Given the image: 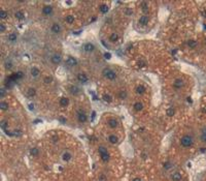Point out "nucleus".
Segmentation results:
<instances>
[{
    "mask_svg": "<svg viewBox=\"0 0 206 181\" xmlns=\"http://www.w3.org/2000/svg\"><path fill=\"white\" fill-rule=\"evenodd\" d=\"M108 126L110 127V128H117V127L118 126V122L117 119H109L108 120Z\"/></svg>",
    "mask_w": 206,
    "mask_h": 181,
    "instance_id": "obj_17",
    "label": "nucleus"
},
{
    "mask_svg": "<svg viewBox=\"0 0 206 181\" xmlns=\"http://www.w3.org/2000/svg\"><path fill=\"white\" fill-rule=\"evenodd\" d=\"M65 21H66L67 24H72L74 22V17L73 16H66L65 17Z\"/></svg>",
    "mask_w": 206,
    "mask_h": 181,
    "instance_id": "obj_33",
    "label": "nucleus"
},
{
    "mask_svg": "<svg viewBox=\"0 0 206 181\" xmlns=\"http://www.w3.org/2000/svg\"><path fill=\"white\" fill-rule=\"evenodd\" d=\"M17 39H18V35H17V33L12 32V33H9V34L7 35V40L10 41V42L17 41Z\"/></svg>",
    "mask_w": 206,
    "mask_h": 181,
    "instance_id": "obj_20",
    "label": "nucleus"
},
{
    "mask_svg": "<svg viewBox=\"0 0 206 181\" xmlns=\"http://www.w3.org/2000/svg\"><path fill=\"white\" fill-rule=\"evenodd\" d=\"M102 74L106 80H109V81H113V80H116L118 78L116 71H113L112 68H109V67L104 68V70L102 71Z\"/></svg>",
    "mask_w": 206,
    "mask_h": 181,
    "instance_id": "obj_1",
    "label": "nucleus"
},
{
    "mask_svg": "<svg viewBox=\"0 0 206 181\" xmlns=\"http://www.w3.org/2000/svg\"><path fill=\"white\" fill-rule=\"evenodd\" d=\"M163 167H164V169H165V170H169L170 168H172V167H173V164H172L170 162H166V163H164V166H163Z\"/></svg>",
    "mask_w": 206,
    "mask_h": 181,
    "instance_id": "obj_40",
    "label": "nucleus"
},
{
    "mask_svg": "<svg viewBox=\"0 0 206 181\" xmlns=\"http://www.w3.org/2000/svg\"><path fill=\"white\" fill-rule=\"evenodd\" d=\"M69 91H70V93L73 94V95H78L80 93V89L77 86H70L69 87Z\"/></svg>",
    "mask_w": 206,
    "mask_h": 181,
    "instance_id": "obj_18",
    "label": "nucleus"
},
{
    "mask_svg": "<svg viewBox=\"0 0 206 181\" xmlns=\"http://www.w3.org/2000/svg\"><path fill=\"white\" fill-rule=\"evenodd\" d=\"M39 73H40V71L36 66H33V67L30 68V76L32 78H37L39 76Z\"/></svg>",
    "mask_w": 206,
    "mask_h": 181,
    "instance_id": "obj_14",
    "label": "nucleus"
},
{
    "mask_svg": "<svg viewBox=\"0 0 206 181\" xmlns=\"http://www.w3.org/2000/svg\"><path fill=\"white\" fill-rule=\"evenodd\" d=\"M72 158V154L70 153V152H68V151H65V152H63V154H62V159L64 162H69L70 159Z\"/></svg>",
    "mask_w": 206,
    "mask_h": 181,
    "instance_id": "obj_16",
    "label": "nucleus"
},
{
    "mask_svg": "<svg viewBox=\"0 0 206 181\" xmlns=\"http://www.w3.org/2000/svg\"><path fill=\"white\" fill-rule=\"evenodd\" d=\"M202 16H203L204 18H206V9H203L202 10Z\"/></svg>",
    "mask_w": 206,
    "mask_h": 181,
    "instance_id": "obj_46",
    "label": "nucleus"
},
{
    "mask_svg": "<svg viewBox=\"0 0 206 181\" xmlns=\"http://www.w3.org/2000/svg\"><path fill=\"white\" fill-rule=\"evenodd\" d=\"M62 59H63V57H62L61 54H59V53H55V54H53L52 57H51V62L53 63L54 65H59L62 62Z\"/></svg>",
    "mask_w": 206,
    "mask_h": 181,
    "instance_id": "obj_4",
    "label": "nucleus"
},
{
    "mask_svg": "<svg viewBox=\"0 0 206 181\" xmlns=\"http://www.w3.org/2000/svg\"><path fill=\"white\" fill-rule=\"evenodd\" d=\"M118 95H120V98H121V99H126V98H127V91H125V90H122Z\"/></svg>",
    "mask_w": 206,
    "mask_h": 181,
    "instance_id": "obj_38",
    "label": "nucleus"
},
{
    "mask_svg": "<svg viewBox=\"0 0 206 181\" xmlns=\"http://www.w3.org/2000/svg\"><path fill=\"white\" fill-rule=\"evenodd\" d=\"M59 120H60L62 123H65V122H66V119H65V118H62V117H60V118H59Z\"/></svg>",
    "mask_w": 206,
    "mask_h": 181,
    "instance_id": "obj_45",
    "label": "nucleus"
},
{
    "mask_svg": "<svg viewBox=\"0 0 206 181\" xmlns=\"http://www.w3.org/2000/svg\"><path fill=\"white\" fill-rule=\"evenodd\" d=\"M140 6H141V9H142L143 13H147L148 12V3L147 2H141Z\"/></svg>",
    "mask_w": 206,
    "mask_h": 181,
    "instance_id": "obj_27",
    "label": "nucleus"
},
{
    "mask_svg": "<svg viewBox=\"0 0 206 181\" xmlns=\"http://www.w3.org/2000/svg\"><path fill=\"white\" fill-rule=\"evenodd\" d=\"M4 95H5V89L4 88H1V89H0V97L3 98Z\"/></svg>",
    "mask_w": 206,
    "mask_h": 181,
    "instance_id": "obj_42",
    "label": "nucleus"
},
{
    "mask_svg": "<svg viewBox=\"0 0 206 181\" xmlns=\"http://www.w3.org/2000/svg\"><path fill=\"white\" fill-rule=\"evenodd\" d=\"M76 79H77V81H78L79 83H82V84H87V83L89 82V77H88V74L85 73V72H79V73H77Z\"/></svg>",
    "mask_w": 206,
    "mask_h": 181,
    "instance_id": "obj_7",
    "label": "nucleus"
},
{
    "mask_svg": "<svg viewBox=\"0 0 206 181\" xmlns=\"http://www.w3.org/2000/svg\"><path fill=\"white\" fill-rule=\"evenodd\" d=\"M99 181H106V176H105V175L101 174L99 176Z\"/></svg>",
    "mask_w": 206,
    "mask_h": 181,
    "instance_id": "obj_43",
    "label": "nucleus"
},
{
    "mask_svg": "<svg viewBox=\"0 0 206 181\" xmlns=\"http://www.w3.org/2000/svg\"><path fill=\"white\" fill-rule=\"evenodd\" d=\"M134 181H140V179H138V178H136V179H135Z\"/></svg>",
    "mask_w": 206,
    "mask_h": 181,
    "instance_id": "obj_49",
    "label": "nucleus"
},
{
    "mask_svg": "<svg viewBox=\"0 0 206 181\" xmlns=\"http://www.w3.org/2000/svg\"><path fill=\"white\" fill-rule=\"evenodd\" d=\"M69 105V99L66 97H61L60 98V106L61 107H67Z\"/></svg>",
    "mask_w": 206,
    "mask_h": 181,
    "instance_id": "obj_23",
    "label": "nucleus"
},
{
    "mask_svg": "<svg viewBox=\"0 0 206 181\" xmlns=\"http://www.w3.org/2000/svg\"><path fill=\"white\" fill-rule=\"evenodd\" d=\"M170 179L172 181H181L182 180V176L179 172H174L170 175Z\"/></svg>",
    "mask_w": 206,
    "mask_h": 181,
    "instance_id": "obj_13",
    "label": "nucleus"
},
{
    "mask_svg": "<svg viewBox=\"0 0 206 181\" xmlns=\"http://www.w3.org/2000/svg\"><path fill=\"white\" fill-rule=\"evenodd\" d=\"M77 60H76V58H74L72 56H67L66 58V60H65V64H66L67 66L69 67H74V66H76L77 65Z\"/></svg>",
    "mask_w": 206,
    "mask_h": 181,
    "instance_id": "obj_5",
    "label": "nucleus"
},
{
    "mask_svg": "<svg viewBox=\"0 0 206 181\" xmlns=\"http://www.w3.org/2000/svg\"><path fill=\"white\" fill-rule=\"evenodd\" d=\"M51 31L54 33V34H59L62 31V27H61V25L59 24V23H54L52 25V27H51Z\"/></svg>",
    "mask_w": 206,
    "mask_h": 181,
    "instance_id": "obj_10",
    "label": "nucleus"
},
{
    "mask_svg": "<svg viewBox=\"0 0 206 181\" xmlns=\"http://www.w3.org/2000/svg\"><path fill=\"white\" fill-rule=\"evenodd\" d=\"M27 94H28V96L33 97L34 95L36 94V90L34 88H29L28 90H27Z\"/></svg>",
    "mask_w": 206,
    "mask_h": 181,
    "instance_id": "obj_31",
    "label": "nucleus"
},
{
    "mask_svg": "<svg viewBox=\"0 0 206 181\" xmlns=\"http://www.w3.org/2000/svg\"><path fill=\"white\" fill-rule=\"evenodd\" d=\"M4 67H5V70H7V71H9V70H12V68L14 67V64H13V62L12 61H5V63H4Z\"/></svg>",
    "mask_w": 206,
    "mask_h": 181,
    "instance_id": "obj_30",
    "label": "nucleus"
},
{
    "mask_svg": "<svg viewBox=\"0 0 206 181\" xmlns=\"http://www.w3.org/2000/svg\"><path fill=\"white\" fill-rule=\"evenodd\" d=\"M7 16H8V13L6 12V10H4V9H1L0 10V19H6L7 18Z\"/></svg>",
    "mask_w": 206,
    "mask_h": 181,
    "instance_id": "obj_34",
    "label": "nucleus"
},
{
    "mask_svg": "<svg viewBox=\"0 0 206 181\" xmlns=\"http://www.w3.org/2000/svg\"><path fill=\"white\" fill-rule=\"evenodd\" d=\"M166 113H167V115L169 116V117H172L173 115H174L175 111H174V109H173V108H169V109L167 110V112H166Z\"/></svg>",
    "mask_w": 206,
    "mask_h": 181,
    "instance_id": "obj_39",
    "label": "nucleus"
},
{
    "mask_svg": "<svg viewBox=\"0 0 206 181\" xmlns=\"http://www.w3.org/2000/svg\"><path fill=\"white\" fill-rule=\"evenodd\" d=\"M30 153H31V155H33V156H38L39 150L37 148H32L31 150H30Z\"/></svg>",
    "mask_w": 206,
    "mask_h": 181,
    "instance_id": "obj_37",
    "label": "nucleus"
},
{
    "mask_svg": "<svg viewBox=\"0 0 206 181\" xmlns=\"http://www.w3.org/2000/svg\"><path fill=\"white\" fill-rule=\"evenodd\" d=\"M29 109L30 110H34V106L33 105H29Z\"/></svg>",
    "mask_w": 206,
    "mask_h": 181,
    "instance_id": "obj_48",
    "label": "nucleus"
},
{
    "mask_svg": "<svg viewBox=\"0 0 206 181\" xmlns=\"http://www.w3.org/2000/svg\"><path fill=\"white\" fill-rule=\"evenodd\" d=\"M145 91H146V89H145L144 86H142V85H139V86L136 87V92L138 94H144Z\"/></svg>",
    "mask_w": 206,
    "mask_h": 181,
    "instance_id": "obj_26",
    "label": "nucleus"
},
{
    "mask_svg": "<svg viewBox=\"0 0 206 181\" xmlns=\"http://www.w3.org/2000/svg\"><path fill=\"white\" fill-rule=\"evenodd\" d=\"M76 117H77V120H78L79 123H86L87 120H88V115H87L85 112L82 111V110L77 111V115H76Z\"/></svg>",
    "mask_w": 206,
    "mask_h": 181,
    "instance_id": "obj_6",
    "label": "nucleus"
},
{
    "mask_svg": "<svg viewBox=\"0 0 206 181\" xmlns=\"http://www.w3.org/2000/svg\"><path fill=\"white\" fill-rule=\"evenodd\" d=\"M108 142L112 145H116L118 142V138L116 135H110V136H108Z\"/></svg>",
    "mask_w": 206,
    "mask_h": 181,
    "instance_id": "obj_19",
    "label": "nucleus"
},
{
    "mask_svg": "<svg viewBox=\"0 0 206 181\" xmlns=\"http://www.w3.org/2000/svg\"><path fill=\"white\" fill-rule=\"evenodd\" d=\"M99 9H100V12H101L102 14H106V13L108 12V9H109V7H108L107 4H102L101 6L99 7Z\"/></svg>",
    "mask_w": 206,
    "mask_h": 181,
    "instance_id": "obj_28",
    "label": "nucleus"
},
{
    "mask_svg": "<svg viewBox=\"0 0 206 181\" xmlns=\"http://www.w3.org/2000/svg\"><path fill=\"white\" fill-rule=\"evenodd\" d=\"M15 18L19 20V21H22L25 19V14L24 12H22V10H17V12L15 13Z\"/></svg>",
    "mask_w": 206,
    "mask_h": 181,
    "instance_id": "obj_15",
    "label": "nucleus"
},
{
    "mask_svg": "<svg viewBox=\"0 0 206 181\" xmlns=\"http://www.w3.org/2000/svg\"><path fill=\"white\" fill-rule=\"evenodd\" d=\"M96 49V47L94 46V44L92 42H86V44L83 46V50L86 53H93Z\"/></svg>",
    "mask_w": 206,
    "mask_h": 181,
    "instance_id": "obj_8",
    "label": "nucleus"
},
{
    "mask_svg": "<svg viewBox=\"0 0 206 181\" xmlns=\"http://www.w3.org/2000/svg\"><path fill=\"white\" fill-rule=\"evenodd\" d=\"M188 46L191 48V49H195L197 47V41L196 40H189L188 41Z\"/></svg>",
    "mask_w": 206,
    "mask_h": 181,
    "instance_id": "obj_35",
    "label": "nucleus"
},
{
    "mask_svg": "<svg viewBox=\"0 0 206 181\" xmlns=\"http://www.w3.org/2000/svg\"><path fill=\"white\" fill-rule=\"evenodd\" d=\"M98 152H99V155H100L101 159H102V161L104 162V163H106V162L109 161V153H108L107 149H106L105 147L100 146V147L98 148Z\"/></svg>",
    "mask_w": 206,
    "mask_h": 181,
    "instance_id": "obj_3",
    "label": "nucleus"
},
{
    "mask_svg": "<svg viewBox=\"0 0 206 181\" xmlns=\"http://www.w3.org/2000/svg\"><path fill=\"white\" fill-rule=\"evenodd\" d=\"M118 38H120V36H118V34L116 33V32H115V33H111L110 36H109V40H110L111 42H116V41H118Z\"/></svg>",
    "mask_w": 206,
    "mask_h": 181,
    "instance_id": "obj_24",
    "label": "nucleus"
},
{
    "mask_svg": "<svg viewBox=\"0 0 206 181\" xmlns=\"http://www.w3.org/2000/svg\"><path fill=\"white\" fill-rule=\"evenodd\" d=\"M5 30H6V27H5V25L3 23L0 24V32H5Z\"/></svg>",
    "mask_w": 206,
    "mask_h": 181,
    "instance_id": "obj_41",
    "label": "nucleus"
},
{
    "mask_svg": "<svg viewBox=\"0 0 206 181\" xmlns=\"http://www.w3.org/2000/svg\"><path fill=\"white\" fill-rule=\"evenodd\" d=\"M53 10H54V8H53V6L52 5H44V6L42 7V14L44 15V16H51L52 14H53Z\"/></svg>",
    "mask_w": 206,
    "mask_h": 181,
    "instance_id": "obj_12",
    "label": "nucleus"
},
{
    "mask_svg": "<svg viewBox=\"0 0 206 181\" xmlns=\"http://www.w3.org/2000/svg\"><path fill=\"white\" fill-rule=\"evenodd\" d=\"M8 108H9L8 103L4 102V100H1V102H0V109H1L2 111H6V110H8Z\"/></svg>",
    "mask_w": 206,
    "mask_h": 181,
    "instance_id": "obj_25",
    "label": "nucleus"
},
{
    "mask_svg": "<svg viewBox=\"0 0 206 181\" xmlns=\"http://www.w3.org/2000/svg\"><path fill=\"white\" fill-rule=\"evenodd\" d=\"M193 144H194V139H193L192 136H190V135H185V136L181 137V139H180V145H181L182 147L188 148V147L193 146Z\"/></svg>",
    "mask_w": 206,
    "mask_h": 181,
    "instance_id": "obj_2",
    "label": "nucleus"
},
{
    "mask_svg": "<svg viewBox=\"0 0 206 181\" xmlns=\"http://www.w3.org/2000/svg\"><path fill=\"white\" fill-rule=\"evenodd\" d=\"M0 127L2 128V130H7V127H8V123H7V121H5V120H2L1 121V123H0Z\"/></svg>",
    "mask_w": 206,
    "mask_h": 181,
    "instance_id": "obj_32",
    "label": "nucleus"
},
{
    "mask_svg": "<svg viewBox=\"0 0 206 181\" xmlns=\"http://www.w3.org/2000/svg\"><path fill=\"white\" fill-rule=\"evenodd\" d=\"M149 22V17L147 15H142L138 20V24L141 26H146Z\"/></svg>",
    "mask_w": 206,
    "mask_h": 181,
    "instance_id": "obj_9",
    "label": "nucleus"
},
{
    "mask_svg": "<svg viewBox=\"0 0 206 181\" xmlns=\"http://www.w3.org/2000/svg\"><path fill=\"white\" fill-rule=\"evenodd\" d=\"M53 77H51V76H46L44 79H43V82H44V84H46V85H48V84H51L52 82H53Z\"/></svg>",
    "mask_w": 206,
    "mask_h": 181,
    "instance_id": "obj_36",
    "label": "nucleus"
},
{
    "mask_svg": "<svg viewBox=\"0 0 206 181\" xmlns=\"http://www.w3.org/2000/svg\"><path fill=\"white\" fill-rule=\"evenodd\" d=\"M102 98H103V100H104L105 103H108V104L111 103L112 100H113L112 96H111L110 94H108V93H104V94H103L102 95Z\"/></svg>",
    "mask_w": 206,
    "mask_h": 181,
    "instance_id": "obj_21",
    "label": "nucleus"
},
{
    "mask_svg": "<svg viewBox=\"0 0 206 181\" xmlns=\"http://www.w3.org/2000/svg\"><path fill=\"white\" fill-rule=\"evenodd\" d=\"M200 139H201V141L203 143H206V127H204V128L202 129L201 136H200Z\"/></svg>",
    "mask_w": 206,
    "mask_h": 181,
    "instance_id": "obj_29",
    "label": "nucleus"
},
{
    "mask_svg": "<svg viewBox=\"0 0 206 181\" xmlns=\"http://www.w3.org/2000/svg\"><path fill=\"white\" fill-rule=\"evenodd\" d=\"M134 110L135 111H137V112H139V111H141L142 109H143V105H142V103H140V102H136L134 104Z\"/></svg>",
    "mask_w": 206,
    "mask_h": 181,
    "instance_id": "obj_22",
    "label": "nucleus"
},
{
    "mask_svg": "<svg viewBox=\"0 0 206 181\" xmlns=\"http://www.w3.org/2000/svg\"><path fill=\"white\" fill-rule=\"evenodd\" d=\"M183 86H185V81L182 79H175L173 82V87L175 89H181Z\"/></svg>",
    "mask_w": 206,
    "mask_h": 181,
    "instance_id": "obj_11",
    "label": "nucleus"
},
{
    "mask_svg": "<svg viewBox=\"0 0 206 181\" xmlns=\"http://www.w3.org/2000/svg\"><path fill=\"white\" fill-rule=\"evenodd\" d=\"M132 14H133L132 9H127V10H126V15H127V16H130V15H132Z\"/></svg>",
    "mask_w": 206,
    "mask_h": 181,
    "instance_id": "obj_44",
    "label": "nucleus"
},
{
    "mask_svg": "<svg viewBox=\"0 0 206 181\" xmlns=\"http://www.w3.org/2000/svg\"><path fill=\"white\" fill-rule=\"evenodd\" d=\"M104 56H105L106 59H110V54H107V53H106V54H105Z\"/></svg>",
    "mask_w": 206,
    "mask_h": 181,
    "instance_id": "obj_47",
    "label": "nucleus"
}]
</instances>
